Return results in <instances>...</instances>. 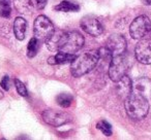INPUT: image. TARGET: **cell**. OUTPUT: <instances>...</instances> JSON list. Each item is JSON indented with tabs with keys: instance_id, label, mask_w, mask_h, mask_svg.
<instances>
[{
	"instance_id": "25",
	"label": "cell",
	"mask_w": 151,
	"mask_h": 140,
	"mask_svg": "<svg viewBox=\"0 0 151 140\" xmlns=\"http://www.w3.org/2000/svg\"><path fill=\"white\" fill-rule=\"evenodd\" d=\"M2 97H3V94H2V92H1V91H0V99L2 98Z\"/></svg>"
},
{
	"instance_id": "12",
	"label": "cell",
	"mask_w": 151,
	"mask_h": 140,
	"mask_svg": "<svg viewBox=\"0 0 151 140\" xmlns=\"http://www.w3.org/2000/svg\"><path fill=\"white\" fill-rule=\"evenodd\" d=\"M116 82H117L116 90H117L118 96L123 100H125L132 92V82L128 76L124 75Z\"/></svg>"
},
{
	"instance_id": "7",
	"label": "cell",
	"mask_w": 151,
	"mask_h": 140,
	"mask_svg": "<svg viewBox=\"0 0 151 140\" xmlns=\"http://www.w3.org/2000/svg\"><path fill=\"white\" fill-rule=\"evenodd\" d=\"M42 119L48 125H51L53 127H59L70 122L71 117L67 112L48 109L42 112Z\"/></svg>"
},
{
	"instance_id": "2",
	"label": "cell",
	"mask_w": 151,
	"mask_h": 140,
	"mask_svg": "<svg viewBox=\"0 0 151 140\" xmlns=\"http://www.w3.org/2000/svg\"><path fill=\"white\" fill-rule=\"evenodd\" d=\"M124 101L125 111L130 119H142L147 115L149 111V102L144 96L132 92Z\"/></svg>"
},
{
	"instance_id": "1",
	"label": "cell",
	"mask_w": 151,
	"mask_h": 140,
	"mask_svg": "<svg viewBox=\"0 0 151 140\" xmlns=\"http://www.w3.org/2000/svg\"><path fill=\"white\" fill-rule=\"evenodd\" d=\"M99 50L87 52L76 57L70 64V72L75 77H81L95 68L99 63Z\"/></svg>"
},
{
	"instance_id": "10",
	"label": "cell",
	"mask_w": 151,
	"mask_h": 140,
	"mask_svg": "<svg viewBox=\"0 0 151 140\" xmlns=\"http://www.w3.org/2000/svg\"><path fill=\"white\" fill-rule=\"evenodd\" d=\"M136 58L142 64H151V40L143 39L136 45Z\"/></svg>"
},
{
	"instance_id": "19",
	"label": "cell",
	"mask_w": 151,
	"mask_h": 140,
	"mask_svg": "<svg viewBox=\"0 0 151 140\" xmlns=\"http://www.w3.org/2000/svg\"><path fill=\"white\" fill-rule=\"evenodd\" d=\"M96 126H97V129L101 130V131L103 132L104 135H106V136L112 135V127L107 121H104L103 119V121L99 122Z\"/></svg>"
},
{
	"instance_id": "21",
	"label": "cell",
	"mask_w": 151,
	"mask_h": 140,
	"mask_svg": "<svg viewBox=\"0 0 151 140\" xmlns=\"http://www.w3.org/2000/svg\"><path fill=\"white\" fill-rule=\"evenodd\" d=\"M0 16L2 18H7L11 17V5L9 3H4V4L0 5Z\"/></svg>"
},
{
	"instance_id": "17",
	"label": "cell",
	"mask_w": 151,
	"mask_h": 140,
	"mask_svg": "<svg viewBox=\"0 0 151 140\" xmlns=\"http://www.w3.org/2000/svg\"><path fill=\"white\" fill-rule=\"evenodd\" d=\"M38 50H40V40L36 37H32L27 45V56L29 58H33L36 56Z\"/></svg>"
},
{
	"instance_id": "18",
	"label": "cell",
	"mask_w": 151,
	"mask_h": 140,
	"mask_svg": "<svg viewBox=\"0 0 151 140\" xmlns=\"http://www.w3.org/2000/svg\"><path fill=\"white\" fill-rule=\"evenodd\" d=\"M57 103L60 105L63 108H66V107H69L73 103V95L68 94V93H62V94H59L56 98Z\"/></svg>"
},
{
	"instance_id": "20",
	"label": "cell",
	"mask_w": 151,
	"mask_h": 140,
	"mask_svg": "<svg viewBox=\"0 0 151 140\" xmlns=\"http://www.w3.org/2000/svg\"><path fill=\"white\" fill-rule=\"evenodd\" d=\"M15 86H16V89H17V92L19 93L21 96L23 97H26L28 95V92H27V89H26L25 85L21 82L20 80H15Z\"/></svg>"
},
{
	"instance_id": "23",
	"label": "cell",
	"mask_w": 151,
	"mask_h": 140,
	"mask_svg": "<svg viewBox=\"0 0 151 140\" xmlns=\"http://www.w3.org/2000/svg\"><path fill=\"white\" fill-rule=\"evenodd\" d=\"M47 1L48 0H35L36 2V6H37L38 9H42L47 4Z\"/></svg>"
},
{
	"instance_id": "26",
	"label": "cell",
	"mask_w": 151,
	"mask_h": 140,
	"mask_svg": "<svg viewBox=\"0 0 151 140\" xmlns=\"http://www.w3.org/2000/svg\"><path fill=\"white\" fill-rule=\"evenodd\" d=\"M149 35L151 36V27H150V31H149Z\"/></svg>"
},
{
	"instance_id": "6",
	"label": "cell",
	"mask_w": 151,
	"mask_h": 140,
	"mask_svg": "<svg viewBox=\"0 0 151 140\" xmlns=\"http://www.w3.org/2000/svg\"><path fill=\"white\" fill-rule=\"evenodd\" d=\"M127 70V61L123 55L113 57L109 65V76L113 82H118L122 76L125 75Z\"/></svg>"
},
{
	"instance_id": "13",
	"label": "cell",
	"mask_w": 151,
	"mask_h": 140,
	"mask_svg": "<svg viewBox=\"0 0 151 140\" xmlns=\"http://www.w3.org/2000/svg\"><path fill=\"white\" fill-rule=\"evenodd\" d=\"M76 58V56L73 54H67V53H63V52H58L55 56L49 58L48 62L49 64H65V63L68 62H73V59Z\"/></svg>"
},
{
	"instance_id": "15",
	"label": "cell",
	"mask_w": 151,
	"mask_h": 140,
	"mask_svg": "<svg viewBox=\"0 0 151 140\" xmlns=\"http://www.w3.org/2000/svg\"><path fill=\"white\" fill-rule=\"evenodd\" d=\"M14 5L15 9L21 14L31 11L33 9V3L31 0H14Z\"/></svg>"
},
{
	"instance_id": "8",
	"label": "cell",
	"mask_w": 151,
	"mask_h": 140,
	"mask_svg": "<svg viewBox=\"0 0 151 140\" xmlns=\"http://www.w3.org/2000/svg\"><path fill=\"white\" fill-rule=\"evenodd\" d=\"M81 27L86 33L92 36H99L104 32L101 22L94 16H86L81 20Z\"/></svg>"
},
{
	"instance_id": "22",
	"label": "cell",
	"mask_w": 151,
	"mask_h": 140,
	"mask_svg": "<svg viewBox=\"0 0 151 140\" xmlns=\"http://www.w3.org/2000/svg\"><path fill=\"white\" fill-rule=\"evenodd\" d=\"M0 86L4 91H9L11 89V78L9 76H4L2 78V80H1V82H0Z\"/></svg>"
},
{
	"instance_id": "3",
	"label": "cell",
	"mask_w": 151,
	"mask_h": 140,
	"mask_svg": "<svg viewBox=\"0 0 151 140\" xmlns=\"http://www.w3.org/2000/svg\"><path fill=\"white\" fill-rule=\"evenodd\" d=\"M84 42V37L78 31H69L66 33H61L59 36L58 42H57V50L75 55L83 48Z\"/></svg>"
},
{
	"instance_id": "11",
	"label": "cell",
	"mask_w": 151,
	"mask_h": 140,
	"mask_svg": "<svg viewBox=\"0 0 151 140\" xmlns=\"http://www.w3.org/2000/svg\"><path fill=\"white\" fill-rule=\"evenodd\" d=\"M132 92L142 95L145 98L151 94V80L147 77H139L132 82Z\"/></svg>"
},
{
	"instance_id": "16",
	"label": "cell",
	"mask_w": 151,
	"mask_h": 140,
	"mask_svg": "<svg viewBox=\"0 0 151 140\" xmlns=\"http://www.w3.org/2000/svg\"><path fill=\"white\" fill-rule=\"evenodd\" d=\"M55 9L58 11L68 13V11H78L80 9V6L77 3H73L70 1H62L61 3L55 6Z\"/></svg>"
},
{
	"instance_id": "14",
	"label": "cell",
	"mask_w": 151,
	"mask_h": 140,
	"mask_svg": "<svg viewBox=\"0 0 151 140\" xmlns=\"http://www.w3.org/2000/svg\"><path fill=\"white\" fill-rule=\"evenodd\" d=\"M26 29H27V23L25 20L23 18H17L14 23V32L18 40H23L25 38Z\"/></svg>"
},
{
	"instance_id": "9",
	"label": "cell",
	"mask_w": 151,
	"mask_h": 140,
	"mask_svg": "<svg viewBox=\"0 0 151 140\" xmlns=\"http://www.w3.org/2000/svg\"><path fill=\"white\" fill-rule=\"evenodd\" d=\"M106 48L111 53L112 57L123 55L126 50V39L122 35L114 34L108 39Z\"/></svg>"
},
{
	"instance_id": "4",
	"label": "cell",
	"mask_w": 151,
	"mask_h": 140,
	"mask_svg": "<svg viewBox=\"0 0 151 140\" xmlns=\"http://www.w3.org/2000/svg\"><path fill=\"white\" fill-rule=\"evenodd\" d=\"M33 32L38 40L46 42L55 32V28L51 20L46 16H38L34 21Z\"/></svg>"
},
{
	"instance_id": "24",
	"label": "cell",
	"mask_w": 151,
	"mask_h": 140,
	"mask_svg": "<svg viewBox=\"0 0 151 140\" xmlns=\"http://www.w3.org/2000/svg\"><path fill=\"white\" fill-rule=\"evenodd\" d=\"M142 2L145 5H151V0H142Z\"/></svg>"
},
{
	"instance_id": "5",
	"label": "cell",
	"mask_w": 151,
	"mask_h": 140,
	"mask_svg": "<svg viewBox=\"0 0 151 140\" xmlns=\"http://www.w3.org/2000/svg\"><path fill=\"white\" fill-rule=\"evenodd\" d=\"M151 27V21L147 16H139L130 24L129 33L134 39H142L149 34Z\"/></svg>"
}]
</instances>
